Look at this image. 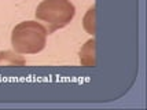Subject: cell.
<instances>
[{"label":"cell","instance_id":"obj_1","mask_svg":"<svg viewBox=\"0 0 147 110\" xmlns=\"http://www.w3.org/2000/svg\"><path fill=\"white\" fill-rule=\"evenodd\" d=\"M47 29L36 21L21 22L14 28L11 33L14 51L22 55L43 51L47 44Z\"/></svg>","mask_w":147,"mask_h":110},{"label":"cell","instance_id":"obj_2","mask_svg":"<svg viewBox=\"0 0 147 110\" xmlns=\"http://www.w3.org/2000/svg\"><path fill=\"white\" fill-rule=\"evenodd\" d=\"M74 14L76 8L70 0H43L36 8V18L45 24L48 34L67 26Z\"/></svg>","mask_w":147,"mask_h":110},{"label":"cell","instance_id":"obj_3","mask_svg":"<svg viewBox=\"0 0 147 110\" xmlns=\"http://www.w3.org/2000/svg\"><path fill=\"white\" fill-rule=\"evenodd\" d=\"M80 62L81 65L92 67L95 66V40H88L80 51Z\"/></svg>","mask_w":147,"mask_h":110},{"label":"cell","instance_id":"obj_4","mask_svg":"<svg viewBox=\"0 0 147 110\" xmlns=\"http://www.w3.org/2000/svg\"><path fill=\"white\" fill-rule=\"evenodd\" d=\"M25 59L18 52L0 51V66H25Z\"/></svg>","mask_w":147,"mask_h":110},{"label":"cell","instance_id":"obj_5","mask_svg":"<svg viewBox=\"0 0 147 110\" xmlns=\"http://www.w3.org/2000/svg\"><path fill=\"white\" fill-rule=\"evenodd\" d=\"M84 29L90 34H95V7H91L87 15L84 17Z\"/></svg>","mask_w":147,"mask_h":110}]
</instances>
